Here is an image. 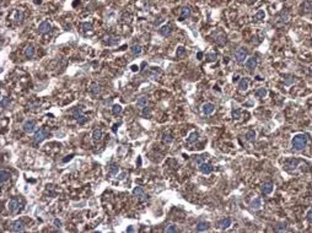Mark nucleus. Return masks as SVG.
<instances>
[{
	"label": "nucleus",
	"mask_w": 312,
	"mask_h": 233,
	"mask_svg": "<svg viewBox=\"0 0 312 233\" xmlns=\"http://www.w3.org/2000/svg\"><path fill=\"white\" fill-rule=\"evenodd\" d=\"M308 143V137L306 134H296L294 135L292 140H291V145H292V148H295L296 151H301L306 147Z\"/></svg>",
	"instance_id": "1"
},
{
	"label": "nucleus",
	"mask_w": 312,
	"mask_h": 233,
	"mask_svg": "<svg viewBox=\"0 0 312 233\" xmlns=\"http://www.w3.org/2000/svg\"><path fill=\"white\" fill-rule=\"evenodd\" d=\"M20 206H21V203L17 198H12L11 200H9V203H7V210H9L11 213H15V212H17L19 209H20Z\"/></svg>",
	"instance_id": "2"
},
{
	"label": "nucleus",
	"mask_w": 312,
	"mask_h": 233,
	"mask_svg": "<svg viewBox=\"0 0 312 233\" xmlns=\"http://www.w3.org/2000/svg\"><path fill=\"white\" fill-rule=\"evenodd\" d=\"M48 136V130L46 128H42V129H38L36 132H35V141L36 143H42V141Z\"/></svg>",
	"instance_id": "3"
},
{
	"label": "nucleus",
	"mask_w": 312,
	"mask_h": 233,
	"mask_svg": "<svg viewBox=\"0 0 312 233\" xmlns=\"http://www.w3.org/2000/svg\"><path fill=\"white\" fill-rule=\"evenodd\" d=\"M235 58H236V60L239 62V63H242L245 62V59L247 58V49L246 48H239L237 51L235 52Z\"/></svg>",
	"instance_id": "4"
},
{
	"label": "nucleus",
	"mask_w": 312,
	"mask_h": 233,
	"mask_svg": "<svg viewBox=\"0 0 312 233\" xmlns=\"http://www.w3.org/2000/svg\"><path fill=\"white\" fill-rule=\"evenodd\" d=\"M22 129H23L25 132H27V134H30V132H33L35 129H36V122H33V120H26V122L23 123Z\"/></svg>",
	"instance_id": "5"
},
{
	"label": "nucleus",
	"mask_w": 312,
	"mask_h": 233,
	"mask_svg": "<svg viewBox=\"0 0 312 233\" xmlns=\"http://www.w3.org/2000/svg\"><path fill=\"white\" fill-rule=\"evenodd\" d=\"M11 231L12 232H23L25 231V223L21 220H16L11 223Z\"/></svg>",
	"instance_id": "6"
},
{
	"label": "nucleus",
	"mask_w": 312,
	"mask_h": 233,
	"mask_svg": "<svg viewBox=\"0 0 312 233\" xmlns=\"http://www.w3.org/2000/svg\"><path fill=\"white\" fill-rule=\"evenodd\" d=\"M214 111H215V106L213 104V103H204L203 104V107H202V112L205 114V115H210V114H213L214 113Z\"/></svg>",
	"instance_id": "7"
},
{
	"label": "nucleus",
	"mask_w": 312,
	"mask_h": 233,
	"mask_svg": "<svg viewBox=\"0 0 312 233\" xmlns=\"http://www.w3.org/2000/svg\"><path fill=\"white\" fill-rule=\"evenodd\" d=\"M51 30H52V25L49 23L48 21L41 22L39 26H38V32L39 33H48V32H51Z\"/></svg>",
	"instance_id": "8"
},
{
	"label": "nucleus",
	"mask_w": 312,
	"mask_h": 233,
	"mask_svg": "<svg viewBox=\"0 0 312 233\" xmlns=\"http://www.w3.org/2000/svg\"><path fill=\"white\" fill-rule=\"evenodd\" d=\"M245 66L247 68L248 70H253V69H256V66H257V59L254 56H251L248 58L247 60L245 62Z\"/></svg>",
	"instance_id": "9"
},
{
	"label": "nucleus",
	"mask_w": 312,
	"mask_h": 233,
	"mask_svg": "<svg viewBox=\"0 0 312 233\" xmlns=\"http://www.w3.org/2000/svg\"><path fill=\"white\" fill-rule=\"evenodd\" d=\"M191 16V7L189 6H182L179 12V20H184Z\"/></svg>",
	"instance_id": "10"
},
{
	"label": "nucleus",
	"mask_w": 312,
	"mask_h": 233,
	"mask_svg": "<svg viewBox=\"0 0 312 233\" xmlns=\"http://www.w3.org/2000/svg\"><path fill=\"white\" fill-rule=\"evenodd\" d=\"M199 171H200L203 174H210V173L213 172V167H211V164L203 162L202 164H199Z\"/></svg>",
	"instance_id": "11"
},
{
	"label": "nucleus",
	"mask_w": 312,
	"mask_h": 233,
	"mask_svg": "<svg viewBox=\"0 0 312 233\" xmlns=\"http://www.w3.org/2000/svg\"><path fill=\"white\" fill-rule=\"evenodd\" d=\"M273 189H274V184H273V183H270V182L264 183V184L262 185V193L266 194V195H268V194L272 193Z\"/></svg>",
	"instance_id": "12"
},
{
	"label": "nucleus",
	"mask_w": 312,
	"mask_h": 233,
	"mask_svg": "<svg viewBox=\"0 0 312 233\" xmlns=\"http://www.w3.org/2000/svg\"><path fill=\"white\" fill-rule=\"evenodd\" d=\"M90 93H91L92 96H98L101 93V86L98 85L97 82L91 84V86H90Z\"/></svg>",
	"instance_id": "13"
},
{
	"label": "nucleus",
	"mask_w": 312,
	"mask_h": 233,
	"mask_svg": "<svg viewBox=\"0 0 312 233\" xmlns=\"http://www.w3.org/2000/svg\"><path fill=\"white\" fill-rule=\"evenodd\" d=\"M248 86H250V80L247 77H245V79H241L240 82H239V90L242 91V92H245V91H247L248 90Z\"/></svg>",
	"instance_id": "14"
},
{
	"label": "nucleus",
	"mask_w": 312,
	"mask_h": 233,
	"mask_svg": "<svg viewBox=\"0 0 312 233\" xmlns=\"http://www.w3.org/2000/svg\"><path fill=\"white\" fill-rule=\"evenodd\" d=\"M159 33H160L161 36H163V37L170 36L171 33H172V27L170 26V25H165V26H162V27L159 30Z\"/></svg>",
	"instance_id": "15"
},
{
	"label": "nucleus",
	"mask_w": 312,
	"mask_h": 233,
	"mask_svg": "<svg viewBox=\"0 0 312 233\" xmlns=\"http://www.w3.org/2000/svg\"><path fill=\"white\" fill-rule=\"evenodd\" d=\"M301 9L303 12H312V0H306L301 4Z\"/></svg>",
	"instance_id": "16"
},
{
	"label": "nucleus",
	"mask_w": 312,
	"mask_h": 233,
	"mask_svg": "<svg viewBox=\"0 0 312 233\" xmlns=\"http://www.w3.org/2000/svg\"><path fill=\"white\" fill-rule=\"evenodd\" d=\"M231 223H232V220L230 217L223 219L220 221V227H221V229H226V228H229L230 226H231Z\"/></svg>",
	"instance_id": "17"
},
{
	"label": "nucleus",
	"mask_w": 312,
	"mask_h": 233,
	"mask_svg": "<svg viewBox=\"0 0 312 233\" xmlns=\"http://www.w3.org/2000/svg\"><path fill=\"white\" fill-rule=\"evenodd\" d=\"M208 228H209V223L208 222L200 221V222H198V224H197V231H198V232H204V231H207Z\"/></svg>",
	"instance_id": "18"
},
{
	"label": "nucleus",
	"mask_w": 312,
	"mask_h": 233,
	"mask_svg": "<svg viewBox=\"0 0 312 233\" xmlns=\"http://www.w3.org/2000/svg\"><path fill=\"white\" fill-rule=\"evenodd\" d=\"M25 56L26 58H32L35 55V48L32 47V46H27L26 48H25Z\"/></svg>",
	"instance_id": "19"
},
{
	"label": "nucleus",
	"mask_w": 312,
	"mask_h": 233,
	"mask_svg": "<svg viewBox=\"0 0 312 233\" xmlns=\"http://www.w3.org/2000/svg\"><path fill=\"white\" fill-rule=\"evenodd\" d=\"M0 179H1V183L4 184V183H6L10 179V173L5 169H1V172H0Z\"/></svg>",
	"instance_id": "20"
},
{
	"label": "nucleus",
	"mask_w": 312,
	"mask_h": 233,
	"mask_svg": "<svg viewBox=\"0 0 312 233\" xmlns=\"http://www.w3.org/2000/svg\"><path fill=\"white\" fill-rule=\"evenodd\" d=\"M108 172H110V174H112V176H116V174L119 172V166L117 163H111Z\"/></svg>",
	"instance_id": "21"
},
{
	"label": "nucleus",
	"mask_w": 312,
	"mask_h": 233,
	"mask_svg": "<svg viewBox=\"0 0 312 233\" xmlns=\"http://www.w3.org/2000/svg\"><path fill=\"white\" fill-rule=\"evenodd\" d=\"M267 93H268V91H267V88H264V87H260V88H258L256 92H254V96L256 97H260V98H263V97H266L267 96Z\"/></svg>",
	"instance_id": "22"
},
{
	"label": "nucleus",
	"mask_w": 312,
	"mask_h": 233,
	"mask_svg": "<svg viewBox=\"0 0 312 233\" xmlns=\"http://www.w3.org/2000/svg\"><path fill=\"white\" fill-rule=\"evenodd\" d=\"M92 139L94 141H100L102 139V130L101 129H95L92 132Z\"/></svg>",
	"instance_id": "23"
},
{
	"label": "nucleus",
	"mask_w": 312,
	"mask_h": 233,
	"mask_svg": "<svg viewBox=\"0 0 312 233\" xmlns=\"http://www.w3.org/2000/svg\"><path fill=\"white\" fill-rule=\"evenodd\" d=\"M141 46L140 44H134L132 47V49H130V52H132L133 55H140L141 54Z\"/></svg>",
	"instance_id": "24"
},
{
	"label": "nucleus",
	"mask_w": 312,
	"mask_h": 233,
	"mask_svg": "<svg viewBox=\"0 0 312 233\" xmlns=\"http://www.w3.org/2000/svg\"><path fill=\"white\" fill-rule=\"evenodd\" d=\"M251 206H252V209H254V210H258V209H260V206H262V200L259 198H256L254 199V200H252V203H251Z\"/></svg>",
	"instance_id": "25"
},
{
	"label": "nucleus",
	"mask_w": 312,
	"mask_h": 233,
	"mask_svg": "<svg viewBox=\"0 0 312 233\" xmlns=\"http://www.w3.org/2000/svg\"><path fill=\"white\" fill-rule=\"evenodd\" d=\"M15 22H17V23H21L22 20H23V12L21 10H16L15 11V17H14Z\"/></svg>",
	"instance_id": "26"
},
{
	"label": "nucleus",
	"mask_w": 312,
	"mask_h": 233,
	"mask_svg": "<svg viewBox=\"0 0 312 233\" xmlns=\"http://www.w3.org/2000/svg\"><path fill=\"white\" fill-rule=\"evenodd\" d=\"M297 163H299L297 160H289L288 162L285 163V168L286 169H290V167L291 168H296L297 167Z\"/></svg>",
	"instance_id": "27"
},
{
	"label": "nucleus",
	"mask_w": 312,
	"mask_h": 233,
	"mask_svg": "<svg viewBox=\"0 0 312 233\" xmlns=\"http://www.w3.org/2000/svg\"><path fill=\"white\" fill-rule=\"evenodd\" d=\"M254 139H256V132H254V130H248L247 132H246V140H247V141L252 143Z\"/></svg>",
	"instance_id": "28"
},
{
	"label": "nucleus",
	"mask_w": 312,
	"mask_h": 233,
	"mask_svg": "<svg viewBox=\"0 0 312 233\" xmlns=\"http://www.w3.org/2000/svg\"><path fill=\"white\" fill-rule=\"evenodd\" d=\"M146 104H147V97H140L136 101V106L138 107H140V108H144V107H146Z\"/></svg>",
	"instance_id": "29"
},
{
	"label": "nucleus",
	"mask_w": 312,
	"mask_h": 233,
	"mask_svg": "<svg viewBox=\"0 0 312 233\" xmlns=\"http://www.w3.org/2000/svg\"><path fill=\"white\" fill-rule=\"evenodd\" d=\"M133 194L135 195V196H138V198H141V196H145V194H144V190L140 188V187H136L134 190H133Z\"/></svg>",
	"instance_id": "30"
},
{
	"label": "nucleus",
	"mask_w": 312,
	"mask_h": 233,
	"mask_svg": "<svg viewBox=\"0 0 312 233\" xmlns=\"http://www.w3.org/2000/svg\"><path fill=\"white\" fill-rule=\"evenodd\" d=\"M183 55H186V49H184V47L179 46V47L177 48V51H176V56H177V58H182Z\"/></svg>",
	"instance_id": "31"
},
{
	"label": "nucleus",
	"mask_w": 312,
	"mask_h": 233,
	"mask_svg": "<svg viewBox=\"0 0 312 233\" xmlns=\"http://www.w3.org/2000/svg\"><path fill=\"white\" fill-rule=\"evenodd\" d=\"M112 113H113L114 115H119V114L122 113V106H120V104H114V106L112 107Z\"/></svg>",
	"instance_id": "32"
},
{
	"label": "nucleus",
	"mask_w": 312,
	"mask_h": 233,
	"mask_svg": "<svg viewBox=\"0 0 312 233\" xmlns=\"http://www.w3.org/2000/svg\"><path fill=\"white\" fill-rule=\"evenodd\" d=\"M197 140H198V132L193 131L192 134L189 135V137H188V143H189V144H194Z\"/></svg>",
	"instance_id": "33"
},
{
	"label": "nucleus",
	"mask_w": 312,
	"mask_h": 233,
	"mask_svg": "<svg viewBox=\"0 0 312 233\" xmlns=\"http://www.w3.org/2000/svg\"><path fill=\"white\" fill-rule=\"evenodd\" d=\"M81 27L85 32H89V31H92V23L91 22H84L81 25Z\"/></svg>",
	"instance_id": "34"
},
{
	"label": "nucleus",
	"mask_w": 312,
	"mask_h": 233,
	"mask_svg": "<svg viewBox=\"0 0 312 233\" xmlns=\"http://www.w3.org/2000/svg\"><path fill=\"white\" fill-rule=\"evenodd\" d=\"M75 119H76L78 124H80V125H84V124L86 123V120H87V118H85V115H84V114H81V115L76 117Z\"/></svg>",
	"instance_id": "35"
},
{
	"label": "nucleus",
	"mask_w": 312,
	"mask_h": 233,
	"mask_svg": "<svg viewBox=\"0 0 312 233\" xmlns=\"http://www.w3.org/2000/svg\"><path fill=\"white\" fill-rule=\"evenodd\" d=\"M232 118L234 119H240L241 118V109L236 108V109L232 111Z\"/></svg>",
	"instance_id": "36"
},
{
	"label": "nucleus",
	"mask_w": 312,
	"mask_h": 233,
	"mask_svg": "<svg viewBox=\"0 0 312 233\" xmlns=\"http://www.w3.org/2000/svg\"><path fill=\"white\" fill-rule=\"evenodd\" d=\"M73 114H74V117H75V118H76V117H79V115H81V114H83V108L75 107L73 109Z\"/></svg>",
	"instance_id": "37"
},
{
	"label": "nucleus",
	"mask_w": 312,
	"mask_h": 233,
	"mask_svg": "<svg viewBox=\"0 0 312 233\" xmlns=\"http://www.w3.org/2000/svg\"><path fill=\"white\" fill-rule=\"evenodd\" d=\"M205 160H207V155L198 156V157L195 158V163H197V164H202L203 162H205Z\"/></svg>",
	"instance_id": "38"
},
{
	"label": "nucleus",
	"mask_w": 312,
	"mask_h": 233,
	"mask_svg": "<svg viewBox=\"0 0 312 233\" xmlns=\"http://www.w3.org/2000/svg\"><path fill=\"white\" fill-rule=\"evenodd\" d=\"M254 17H256L257 20H262V19H264L266 17V12L263 10H259L256 15H254Z\"/></svg>",
	"instance_id": "39"
},
{
	"label": "nucleus",
	"mask_w": 312,
	"mask_h": 233,
	"mask_svg": "<svg viewBox=\"0 0 312 233\" xmlns=\"http://www.w3.org/2000/svg\"><path fill=\"white\" fill-rule=\"evenodd\" d=\"M163 143H166V144H170V143H172V141H173V137H172L170 134H165L163 135Z\"/></svg>",
	"instance_id": "40"
},
{
	"label": "nucleus",
	"mask_w": 312,
	"mask_h": 233,
	"mask_svg": "<svg viewBox=\"0 0 312 233\" xmlns=\"http://www.w3.org/2000/svg\"><path fill=\"white\" fill-rule=\"evenodd\" d=\"M167 233H175V232H177V227L175 226V224H170V226L165 229Z\"/></svg>",
	"instance_id": "41"
},
{
	"label": "nucleus",
	"mask_w": 312,
	"mask_h": 233,
	"mask_svg": "<svg viewBox=\"0 0 312 233\" xmlns=\"http://www.w3.org/2000/svg\"><path fill=\"white\" fill-rule=\"evenodd\" d=\"M9 104H10V99L9 98H5V97L1 98V108H3V109H4V108H6Z\"/></svg>",
	"instance_id": "42"
},
{
	"label": "nucleus",
	"mask_w": 312,
	"mask_h": 233,
	"mask_svg": "<svg viewBox=\"0 0 312 233\" xmlns=\"http://www.w3.org/2000/svg\"><path fill=\"white\" fill-rule=\"evenodd\" d=\"M143 115L144 117H150L151 115V109L149 107H144V109H143Z\"/></svg>",
	"instance_id": "43"
},
{
	"label": "nucleus",
	"mask_w": 312,
	"mask_h": 233,
	"mask_svg": "<svg viewBox=\"0 0 312 233\" xmlns=\"http://www.w3.org/2000/svg\"><path fill=\"white\" fill-rule=\"evenodd\" d=\"M285 228H286V222H282V223H279V226L276 227V231L282 232V231H285Z\"/></svg>",
	"instance_id": "44"
},
{
	"label": "nucleus",
	"mask_w": 312,
	"mask_h": 233,
	"mask_svg": "<svg viewBox=\"0 0 312 233\" xmlns=\"http://www.w3.org/2000/svg\"><path fill=\"white\" fill-rule=\"evenodd\" d=\"M207 60L208 62H214V60H216V54H207Z\"/></svg>",
	"instance_id": "45"
},
{
	"label": "nucleus",
	"mask_w": 312,
	"mask_h": 233,
	"mask_svg": "<svg viewBox=\"0 0 312 233\" xmlns=\"http://www.w3.org/2000/svg\"><path fill=\"white\" fill-rule=\"evenodd\" d=\"M306 217H307V221L312 223V209H310L307 211V215H306Z\"/></svg>",
	"instance_id": "46"
},
{
	"label": "nucleus",
	"mask_w": 312,
	"mask_h": 233,
	"mask_svg": "<svg viewBox=\"0 0 312 233\" xmlns=\"http://www.w3.org/2000/svg\"><path fill=\"white\" fill-rule=\"evenodd\" d=\"M54 224H55L57 227H62V221H60L59 219H55V220H54Z\"/></svg>",
	"instance_id": "47"
},
{
	"label": "nucleus",
	"mask_w": 312,
	"mask_h": 233,
	"mask_svg": "<svg viewBox=\"0 0 312 233\" xmlns=\"http://www.w3.org/2000/svg\"><path fill=\"white\" fill-rule=\"evenodd\" d=\"M73 157H74V155H69V156H67V157H65V158L63 160V162H68V161H70V160L73 158Z\"/></svg>",
	"instance_id": "48"
},
{
	"label": "nucleus",
	"mask_w": 312,
	"mask_h": 233,
	"mask_svg": "<svg viewBox=\"0 0 312 233\" xmlns=\"http://www.w3.org/2000/svg\"><path fill=\"white\" fill-rule=\"evenodd\" d=\"M239 80H240V76H239V75H236V76H234V79H232L234 82H239Z\"/></svg>",
	"instance_id": "49"
},
{
	"label": "nucleus",
	"mask_w": 312,
	"mask_h": 233,
	"mask_svg": "<svg viewBox=\"0 0 312 233\" xmlns=\"http://www.w3.org/2000/svg\"><path fill=\"white\" fill-rule=\"evenodd\" d=\"M138 69H139V68H138L136 65H133V66H132V71H134V72H135V71H138Z\"/></svg>",
	"instance_id": "50"
},
{
	"label": "nucleus",
	"mask_w": 312,
	"mask_h": 233,
	"mask_svg": "<svg viewBox=\"0 0 312 233\" xmlns=\"http://www.w3.org/2000/svg\"><path fill=\"white\" fill-rule=\"evenodd\" d=\"M124 178H126V173H122L119 176V179H124Z\"/></svg>",
	"instance_id": "51"
},
{
	"label": "nucleus",
	"mask_w": 312,
	"mask_h": 233,
	"mask_svg": "<svg viewBox=\"0 0 312 233\" xmlns=\"http://www.w3.org/2000/svg\"><path fill=\"white\" fill-rule=\"evenodd\" d=\"M202 56H203V53H198V54H197V58H198V59H202Z\"/></svg>",
	"instance_id": "52"
},
{
	"label": "nucleus",
	"mask_w": 312,
	"mask_h": 233,
	"mask_svg": "<svg viewBox=\"0 0 312 233\" xmlns=\"http://www.w3.org/2000/svg\"><path fill=\"white\" fill-rule=\"evenodd\" d=\"M133 231H134V228H133L132 226H130V227H128V229H127V232H133Z\"/></svg>",
	"instance_id": "53"
},
{
	"label": "nucleus",
	"mask_w": 312,
	"mask_h": 233,
	"mask_svg": "<svg viewBox=\"0 0 312 233\" xmlns=\"http://www.w3.org/2000/svg\"><path fill=\"white\" fill-rule=\"evenodd\" d=\"M42 1H41V0H35V4H41Z\"/></svg>",
	"instance_id": "54"
},
{
	"label": "nucleus",
	"mask_w": 312,
	"mask_h": 233,
	"mask_svg": "<svg viewBox=\"0 0 312 233\" xmlns=\"http://www.w3.org/2000/svg\"><path fill=\"white\" fill-rule=\"evenodd\" d=\"M251 1H252V3H256V1H258V0H251Z\"/></svg>",
	"instance_id": "55"
}]
</instances>
